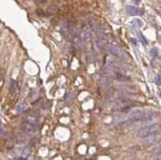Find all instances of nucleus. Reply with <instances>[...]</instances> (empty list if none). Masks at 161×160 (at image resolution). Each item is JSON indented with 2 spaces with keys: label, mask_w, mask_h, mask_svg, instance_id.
<instances>
[{
  "label": "nucleus",
  "mask_w": 161,
  "mask_h": 160,
  "mask_svg": "<svg viewBox=\"0 0 161 160\" xmlns=\"http://www.w3.org/2000/svg\"><path fill=\"white\" fill-rule=\"evenodd\" d=\"M158 128H159V125H158V124L147 125V126H145V127H142V128H139V129L137 130L136 135H137V136H139V137H146L147 135L155 134V133L158 130Z\"/></svg>",
  "instance_id": "1"
},
{
  "label": "nucleus",
  "mask_w": 161,
  "mask_h": 160,
  "mask_svg": "<svg viewBox=\"0 0 161 160\" xmlns=\"http://www.w3.org/2000/svg\"><path fill=\"white\" fill-rule=\"evenodd\" d=\"M147 119H149V116L145 112L140 111V110H135L129 115V120L131 122L143 121V120H147Z\"/></svg>",
  "instance_id": "2"
},
{
  "label": "nucleus",
  "mask_w": 161,
  "mask_h": 160,
  "mask_svg": "<svg viewBox=\"0 0 161 160\" xmlns=\"http://www.w3.org/2000/svg\"><path fill=\"white\" fill-rule=\"evenodd\" d=\"M126 11L127 13L130 15V16H135V15H142L143 14V10L142 9H138L135 6H127L126 7Z\"/></svg>",
  "instance_id": "3"
},
{
  "label": "nucleus",
  "mask_w": 161,
  "mask_h": 160,
  "mask_svg": "<svg viewBox=\"0 0 161 160\" xmlns=\"http://www.w3.org/2000/svg\"><path fill=\"white\" fill-rule=\"evenodd\" d=\"M145 139H144V143L145 144H153L154 142L159 139V135H155V134H152V135H147L146 137H144Z\"/></svg>",
  "instance_id": "4"
},
{
  "label": "nucleus",
  "mask_w": 161,
  "mask_h": 160,
  "mask_svg": "<svg viewBox=\"0 0 161 160\" xmlns=\"http://www.w3.org/2000/svg\"><path fill=\"white\" fill-rule=\"evenodd\" d=\"M109 51L112 54H114L116 57H121L122 55V50L119 46H117L116 45H110Z\"/></svg>",
  "instance_id": "5"
},
{
  "label": "nucleus",
  "mask_w": 161,
  "mask_h": 160,
  "mask_svg": "<svg viewBox=\"0 0 161 160\" xmlns=\"http://www.w3.org/2000/svg\"><path fill=\"white\" fill-rule=\"evenodd\" d=\"M130 25L135 27V28H140L142 26V22H141V20H139V19H134V20H131Z\"/></svg>",
  "instance_id": "6"
},
{
  "label": "nucleus",
  "mask_w": 161,
  "mask_h": 160,
  "mask_svg": "<svg viewBox=\"0 0 161 160\" xmlns=\"http://www.w3.org/2000/svg\"><path fill=\"white\" fill-rule=\"evenodd\" d=\"M15 88H16V81L12 79L10 81V92H13L14 90H15Z\"/></svg>",
  "instance_id": "7"
},
{
  "label": "nucleus",
  "mask_w": 161,
  "mask_h": 160,
  "mask_svg": "<svg viewBox=\"0 0 161 160\" xmlns=\"http://www.w3.org/2000/svg\"><path fill=\"white\" fill-rule=\"evenodd\" d=\"M154 81L156 85H161V75H156Z\"/></svg>",
  "instance_id": "8"
},
{
  "label": "nucleus",
  "mask_w": 161,
  "mask_h": 160,
  "mask_svg": "<svg viewBox=\"0 0 161 160\" xmlns=\"http://www.w3.org/2000/svg\"><path fill=\"white\" fill-rule=\"evenodd\" d=\"M160 153H161V141H160V143L157 145L156 149H155V154H156V155H158V154H160Z\"/></svg>",
  "instance_id": "9"
},
{
  "label": "nucleus",
  "mask_w": 161,
  "mask_h": 160,
  "mask_svg": "<svg viewBox=\"0 0 161 160\" xmlns=\"http://www.w3.org/2000/svg\"><path fill=\"white\" fill-rule=\"evenodd\" d=\"M139 39L141 40V42H143V44H144V45H147V41L145 40L144 36H143L142 34H139Z\"/></svg>",
  "instance_id": "10"
},
{
  "label": "nucleus",
  "mask_w": 161,
  "mask_h": 160,
  "mask_svg": "<svg viewBox=\"0 0 161 160\" xmlns=\"http://www.w3.org/2000/svg\"><path fill=\"white\" fill-rule=\"evenodd\" d=\"M157 49H155V48H153L152 50H151V55L152 57H156L157 55Z\"/></svg>",
  "instance_id": "11"
},
{
  "label": "nucleus",
  "mask_w": 161,
  "mask_h": 160,
  "mask_svg": "<svg viewBox=\"0 0 161 160\" xmlns=\"http://www.w3.org/2000/svg\"><path fill=\"white\" fill-rule=\"evenodd\" d=\"M24 109H25V108H24V106H20L19 108H18V110H19V111H23Z\"/></svg>",
  "instance_id": "12"
},
{
  "label": "nucleus",
  "mask_w": 161,
  "mask_h": 160,
  "mask_svg": "<svg viewBox=\"0 0 161 160\" xmlns=\"http://www.w3.org/2000/svg\"><path fill=\"white\" fill-rule=\"evenodd\" d=\"M130 41H131V42H132V43H134V44H135V45H136V41H135V39H131V40H130Z\"/></svg>",
  "instance_id": "13"
},
{
  "label": "nucleus",
  "mask_w": 161,
  "mask_h": 160,
  "mask_svg": "<svg viewBox=\"0 0 161 160\" xmlns=\"http://www.w3.org/2000/svg\"><path fill=\"white\" fill-rule=\"evenodd\" d=\"M134 1H135V4H138V3L140 2V0H134Z\"/></svg>",
  "instance_id": "14"
},
{
  "label": "nucleus",
  "mask_w": 161,
  "mask_h": 160,
  "mask_svg": "<svg viewBox=\"0 0 161 160\" xmlns=\"http://www.w3.org/2000/svg\"><path fill=\"white\" fill-rule=\"evenodd\" d=\"M0 130H1V128H0ZM0 134H1V131H0Z\"/></svg>",
  "instance_id": "15"
}]
</instances>
